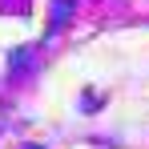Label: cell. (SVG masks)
<instances>
[{"mask_svg": "<svg viewBox=\"0 0 149 149\" xmlns=\"http://www.w3.org/2000/svg\"><path fill=\"white\" fill-rule=\"evenodd\" d=\"M28 65H32V49H16V52H8V69H12V77L28 73Z\"/></svg>", "mask_w": 149, "mask_h": 149, "instance_id": "obj_1", "label": "cell"}, {"mask_svg": "<svg viewBox=\"0 0 149 149\" xmlns=\"http://www.w3.org/2000/svg\"><path fill=\"white\" fill-rule=\"evenodd\" d=\"M69 8H73V0H52V28L49 32H56V28L69 20Z\"/></svg>", "mask_w": 149, "mask_h": 149, "instance_id": "obj_2", "label": "cell"}]
</instances>
